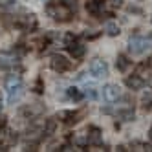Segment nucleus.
<instances>
[{
    "label": "nucleus",
    "mask_w": 152,
    "mask_h": 152,
    "mask_svg": "<svg viewBox=\"0 0 152 152\" xmlns=\"http://www.w3.org/2000/svg\"><path fill=\"white\" fill-rule=\"evenodd\" d=\"M46 13L53 20H59V22H68V20H72V17L75 13V2H72V0H62V2L48 4Z\"/></svg>",
    "instance_id": "obj_1"
},
{
    "label": "nucleus",
    "mask_w": 152,
    "mask_h": 152,
    "mask_svg": "<svg viewBox=\"0 0 152 152\" xmlns=\"http://www.w3.org/2000/svg\"><path fill=\"white\" fill-rule=\"evenodd\" d=\"M4 86H6V92H7V103L9 104H15L24 94V83L20 79V75H17V73L7 75L6 81H4Z\"/></svg>",
    "instance_id": "obj_2"
},
{
    "label": "nucleus",
    "mask_w": 152,
    "mask_h": 152,
    "mask_svg": "<svg viewBox=\"0 0 152 152\" xmlns=\"http://www.w3.org/2000/svg\"><path fill=\"white\" fill-rule=\"evenodd\" d=\"M152 50V33L145 35H136V37H130L128 40V51L132 55H143V53Z\"/></svg>",
    "instance_id": "obj_3"
},
{
    "label": "nucleus",
    "mask_w": 152,
    "mask_h": 152,
    "mask_svg": "<svg viewBox=\"0 0 152 152\" xmlns=\"http://www.w3.org/2000/svg\"><path fill=\"white\" fill-rule=\"evenodd\" d=\"M51 70L53 72H57V73H64V72H68L72 68V61H68L64 55H61V53H55V55H51Z\"/></svg>",
    "instance_id": "obj_4"
},
{
    "label": "nucleus",
    "mask_w": 152,
    "mask_h": 152,
    "mask_svg": "<svg viewBox=\"0 0 152 152\" xmlns=\"http://www.w3.org/2000/svg\"><path fill=\"white\" fill-rule=\"evenodd\" d=\"M119 97H121V86L119 84H112V83H108L103 86V99L106 103H114L117 101Z\"/></svg>",
    "instance_id": "obj_5"
},
{
    "label": "nucleus",
    "mask_w": 152,
    "mask_h": 152,
    "mask_svg": "<svg viewBox=\"0 0 152 152\" xmlns=\"http://www.w3.org/2000/svg\"><path fill=\"white\" fill-rule=\"evenodd\" d=\"M90 73L94 75L95 79H103L108 75V64L101 59H94L90 62Z\"/></svg>",
    "instance_id": "obj_6"
},
{
    "label": "nucleus",
    "mask_w": 152,
    "mask_h": 152,
    "mask_svg": "<svg viewBox=\"0 0 152 152\" xmlns=\"http://www.w3.org/2000/svg\"><path fill=\"white\" fill-rule=\"evenodd\" d=\"M0 70H7V72H15L18 70V61L11 53H0Z\"/></svg>",
    "instance_id": "obj_7"
},
{
    "label": "nucleus",
    "mask_w": 152,
    "mask_h": 152,
    "mask_svg": "<svg viewBox=\"0 0 152 152\" xmlns=\"http://www.w3.org/2000/svg\"><path fill=\"white\" fill-rule=\"evenodd\" d=\"M79 115H81V114L72 112V110H61V112L57 114V117L61 119V121H64L66 125H73V123H77V121H79Z\"/></svg>",
    "instance_id": "obj_8"
},
{
    "label": "nucleus",
    "mask_w": 152,
    "mask_h": 152,
    "mask_svg": "<svg viewBox=\"0 0 152 152\" xmlns=\"http://www.w3.org/2000/svg\"><path fill=\"white\" fill-rule=\"evenodd\" d=\"M86 137H88V145H101L103 143V134L97 126H90Z\"/></svg>",
    "instance_id": "obj_9"
},
{
    "label": "nucleus",
    "mask_w": 152,
    "mask_h": 152,
    "mask_svg": "<svg viewBox=\"0 0 152 152\" xmlns=\"http://www.w3.org/2000/svg\"><path fill=\"white\" fill-rule=\"evenodd\" d=\"M125 84L128 86L130 90H141L145 86V79L141 77V75H132V77L125 79Z\"/></svg>",
    "instance_id": "obj_10"
},
{
    "label": "nucleus",
    "mask_w": 152,
    "mask_h": 152,
    "mask_svg": "<svg viewBox=\"0 0 152 152\" xmlns=\"http://www.w3.org/2000/svg\"><path fill=\"white\" fill-rule=\"evenodd\" d=\"M66 48H68L70 55H72L73 59H81V57L84 55V51H86V46L81 44V42H73V44H70V46H66Z\"/></svg>",
    "instance_id": "obj_11"
},
{
    "label": "nucleus",
    "mask_w": 152,
    "mask_h": 152,
    "mask_svg": "<svg viewBox=\"0 0 152 152\" xmlns=\"http://www.w3.org/2000/svg\"><path fill=\"white\" fill-rule=\"evenodd\" d=\"M86 9H88L92 15H101L104 11V2H101V0H92V2H86Z\"/></svg>",
    "instance_id": "obj_12"
},
{
    "label": "nucleus",
    "mask_w": 152,
    "mask_h": 152,
    "mask_svg": "<svg viewBox=\"0 0 152 152\" xmlns=\"http://www.w3.org/2000/svg\"><path fill=\"white\" fill-rule=\"evenodd\" d=\"M130 64H132V61H128V57H125V55H119L117 57V61H115V68L119 70V72H126L128 68H130Z\"/></svg>",
    "instance_id": "obj_13"
},
{
    "label": "nucleus",
    "mask_w": 152,
    "mask_h": 152,
    "mask_svg": "<svg viewBox=\"0 0 152 152\" xmlns=\"http://www.w3.org/2000/svg\"><path fill=\"white\" fill-rule=\"evenodd\" d=\"M104 33L108 35V37H117L119 33H121V29H119V26L115 24V22H106V26H104Z\"/></svg>",
    "instance_id": "obj_14"
},
{
    "label": "nucleus",
    "mask_w": 152,
    "mask_h": 152,
    "mask_svg": "<svg viewBox=\"0 0 152 152\" xmlns=\"http://www.w3.org/2000/svg\"><path fill=\"white\" fill-rule=\"evenodd\" d=\"M66 94H68V97H70L72 101H81L83 97H84V94L79 88H75V86H70V88L66 90Z\"/></svg>",
    "instance_id": "obj_15"
},
{
    "label": "nucleus",
    "mask_w": 152,
    "mask_h": 152,
    "mask_svg": "<svg viewBox=\"0 0 152 152\" xmlns=\"http://www.w3.org/2000/svg\"><path fill=\"white\" fill-rule=\"evenodd\" d=\"M55 126H57L55 119H48L46 125H44V128H42V134H44V136H51L53 132H55Z\"/></svg>",
    "instance_id": "obj_16"
},
{
    "label": "nucleus",
    "mask_w": 152,
    "mask_h": 152,
    "mask_svg": "<svg viewBox=\"0 0 152 152\" xmlns=\"http://www.w3.org/2000/svg\"><path fill=\"white\" fill-rule=\"evenodd\" d=\"M83 94H84V97H88V99H97V88H94V86L86 88Z\"/></svg>",
    "instance_id": "obj_17"
},
{
    "label": "nucleus",
    "mask_w": 152,
    "mask_h": 152,
    "mask_svg": "<svg viewBox=\"0 0 152 152\" xmlns=\"http://www.w3.org/2000/svg\"><path fill=\"white\" fill-rule=\"evenodd\" d=\"M73 143L77 147H86V145H88V137H86V136H77L73 139Z\"/></svg>",
    "instance_id": "obj_18"
},
{
    "label": "nucleus",
    "mask_w": 152,
    "mask_h": 152,
    "mask_svg": "<svg viewBox=\"0 0 152 152\" xmlns=\"http://www.w3.org/2000/svg\"><path fill=\"white\" fill-rule=\"evenodd\" d=\"M35 92L40 94L42 92V79H37V84H35Z\"/></svg>",
    "instance_id": "obj_19"
},
{
    "label": "nucleus",
    "mask_w": 152,
    "mask_h": 152,
    "mask_svg": "<svg viewBox=\"0 0 152 152\" xmlns=\"http://www.w3.org/2000/svg\"><path fill=\"white\" fill-rule=\"evenodd\" d=\"M6 123H7V121H6V117H4V115H0V130L6 126Z\"/></svg>",
    "instance_id": "obj_20"
},
{
    "label": "nucleus",
    "mask_w": 152,
    "mask_h": 152,
    "mask_svg": "<svg viewBox=\"0 0 152 152\" xmlns=\"http://www.w3.org/2000/svg\"><path fill=\"white\" fill-rule=\"evenodd\" d=\"M2 106H4V104H2V99H0V112H2Z\"/></svg>",
    "instance_id": "obj_21"
},
{
    "label": "nucleus",
    "mask_w": 152,
    "mask_h": 152,
    "mask_svg": "<svg viewBox=\"0 0 152 152\" xmlns=\"http://www.w3.org/2000/svg\"><path fill=\"white\" fill-rule=\"evenodd\" d=\"M148 136H150V139H152V126H150V132H148Z\"/></svg>",
    "instance_id": "obj_22"
}]
</instances>
